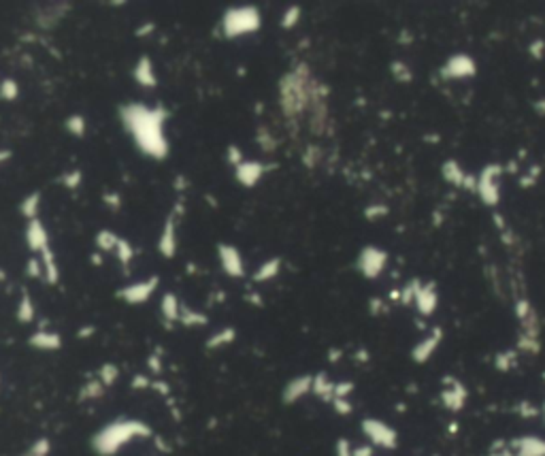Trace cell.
Wrapping results in <instances>:
<instances>
[{
    "mask_svg": "<svg viewBox=\"0 0 545 456\" xmlns=\"http://www.w3.org/2000/svg\"><path fill=\"white\" fill-rule=\"evenodd\" d=\"M154 30H156V26H154L151 21H147V24H141L139 28L134 30V35H136V37H147V35H151Z\"/></svg>",
    "mask_w": 545,
    "mask_h": 456,
    "instance_id": "obj_41",
    "label": "cell"
},
{
    "mask_svg": "<svg viewBox=\"0 0 545 456\" xmlns=\"http://www.w3.org/2000/svg\"><path fill=\"white\" fill-rule=\"evenodd\" d=\"M313 388V375H298V378H292L281 392V401L286 405H292L296 401H301L305 394H309Z\"/></svg>",
    "mask_w": 545,
    "mask_h": 456,
    "instance_id": "obj_11",
    "label": "cell"
},
{
    "mask_svg": "<svg viewBox=\"0 0 545 456\" xmlns=\"http://www.w3.org/2000/svg\"><path fill=\"white\" fill-rule=\"evenodd\" d=\"M179 246V237H177V207L173 213H169V218L162 224V232L158 239V252L162 258H175Z\"/></svg>",
    "mask_w": 545,
    "mask_h": 456,
    "instance_id": "obj_8",
    "label": "cell"
},
{
    "mask_svg": "<svg viewBox=\"0 0 545 456\" xmlns=\"http://www.w3.org/2000/svg\"><path fill=\"white\" fill-rule=\"evenodd\" d=\"M26 246H28L30 252H37L41 254L43 250L49 248V232H47V226L37 218V220H30L26 224Z\"/></svg>",
    "mask_w": 545,
    "mask_h": 456,
    "instance_id": "obj_10",
    "label": "cell"
},
{
    "mask_svg": "<svg viewBox=\"0 0 545 456\" xmlns=\"http://www.w3.org/2000/svg\"><path fill=\"white\" fill-rule=\"evenodd\" d=\"M226 158H228V165H232L234 169H237L241 163H245L243 149H241L237 143H230V145H228V149H226Z\"/></svg>",
    "mask_w": 545,
    "mask_h": 456,
    "instance_id": "obj_35",
    "label": "cell"
},
{
    "mask_svg": "<svg viewBox=\"0 0 545 456\" xmlns=\"http://www.w3.org/2000/svg\"><path fill=\"white\" fill-rule=\"evenodd\" d=\"M364 431L367 435L375 441V444H384V446H390L394 441V433H390L384 424L379 422H373V420H367L364 422Z\"/></svg>",
    "mask_w": 545,
    "mask_h": 456,
    "instance_id": "obj_20",
    "label": "cell"
},
{
    "mask_svg": "<svg viewBox=\"0 0 545 456\" xmlns=\"http://www.w3.org/2000/svg\"><path fill=\"white\" fill-rule=\"evenodd\" d=\"M151 386V382H149V378H145V375H134L132 378V388L134 390H145V388H149Z\"/></svg>",
    "mask_w": 545,
    "mask_h": 456,
    "instance_id": "obj_39",
    "label": "cell"
},
{
    "mask_svg": "<svg viewBox=\"0 0 545 456\" xmlns=\"http://www.w3.org/2000/svg\"><path fill=\"white\" fill-rule=\"evenodd\" d=\"M158 284H160L158 275H151L147 280L128 284V286L118 290V299L128 303V305H143V303H147L154 297V292L158 290Z\"/></svg>",
    "mask_w": 545,
    "mask_h": 456,
    "instance_id": "obj_5",
    "label": "cell"
},
{
    "mask_svg": "<svg viewBox=\"0 0 545 456\" xmlns=\"http://www.w3.org/2000/svg\"><path fill=\"white\" fill-rule=\"evenodd\" d=\"M179 325L187 327V329H201V327H207L209 325V316L203 313V311H196L187 305H181V316H179Z\"/></svg>",
    "mask_w": 545,
    "mask_h": 456,
    "instance_id": "obj_18",
    "label": "cell"
},
{
    "mask_svg": "<svg viewBox=\"0 0 545 456\" xmlns=\"http://www.w3.org/2000/svg\"><path fill=\"white\" fill-rule=\"evenodd\" d=\"M185 185H187L185 177H177V181H175V188H177V190H183Z\"/></svg>",
    "mask_w": 545,
    "mask_h": 456,
    "instance_id": "obj_49",
    "label": "cell"
},
{
    "mask_svg": "<svg viewBox=\"0 0 545 456\" xmlns=\"http://www.w3.org/2000/svg\"><path fill=\"white\" fill-rule=\"evenodd\" d=\"M245 301H248L250 305H254V307H264V301L260 299V294H256V292L245 294Z\"/></svg>",
    "mask_w": 545,
    "mask_h": 456,
    "instance_id": "obj_43",
    "label": "cell"
},
{
    "mask_svg": "<svg viewBox=\"0 0 545 456\" xmlns=\"http://www.w3.org/2000/svg\"><path fill=\"white\" fill-rule=\"evenodd\" d=\"M71 3H47L35 11V24L41 30H53L71 13Z\"/></svg>",
    "mask_w": 545,
    "mask_h": 456,
    "instance_id": "obj_6",
    "label": "cell"
},
{
    "mask_svg": "<svg viewBox=\"0 0 545 456\" xmlns=\"http://www.w3.org/2000/svg\"><path fill=\"white\" fill-rule=\"evenodd\" d=\"M17 322L19 325H30V322H35V316H37V307H35V301L28 292H24L21 294V299L17 303Z\"/></svg>",
    "mask_w": 545,
    "mask_h": 456,
    "instance_id": "obj_19",
    "label": "cell"
},
{
    "mask_svg": "<svg viewBox=\"0 0 545 456\" xmlns=\"http://www.w3.org/2000/svg\"><path fill=\"white\" fill-rule=\"evenodd\" d=\"M51 454V441L47 437H39L37 441H33L21 456H49Z\"/></svg>",
    "mask_w": 545,
    "mask_h": 456,
    "instance_id": "obj_32",
    "label": "cell"
},
{
    "mask_svg": "<svg viewBox=\"0 0 545 456\" xmlns=\"http://www.w3.org/2000/svg\"><path fill=\"white\" fill-rule=\"evenodd\" d=\"M151 435L154 431L147 422L136 418H120L104 424L100 431L94 433L92 450L98 456H116L124 446L132 444L134 439H147Z\"/></svg>",
    "mask_w": 545,
    "mask_h": 456,
    "instance_id": "obj_3",
    "label": "cell"
},
{
    "mask_svg": "<svg viewBox=\"0 0 545 456\" xmlns=\"http://www.w3.org/2000/svg\"><path fill=\"white\" fill-rule=\"evenodd\" d=\"M26 275L33 277V280H41L43 277V264H41V258H30L26 262Z\"/></svg>",
    "mask_w": 545,
    "mask_h": 456,
    "instance_id": "obj_36",
    "label": "cell"
},
{
    "mask_svg": "<svg viewBox=\"0 0 545 456\" xmlns=\"http://www.w3.org/2000/svg\"><path fill=\"white\" fill-rule=\"evenodd\" d=\"M384 213H386V207H369V209H367V218L373 220V218H377V216H384Z\"/></svg>",
    "mask_w": 545,
    "mask_h": 456,
    "instance_id": "obj_44",
    "label": "cell"
},
{
    "mask_svg": "<svg viewBox=\"0 0 545 456\" xmlns=\"http://www.w3.org/2000/svg\"><path fill=\"white\" fill-rule=\"evenodd\" d=\"M64 128H66L68 135H73V137H77V139H84L86 132H88V122H86V118L81 116V113H73V116L66 118Z\"/></svg>",
    "mask_w": 545,
    "mask_h": 456,
    "instance_id": "obj_26",
    "label": "cell"
},
{
    "mask_svg": "<svg viewBox=\"0 0 545 456\" xmlns=\"http://www.w3.org/2000/svg\"><path fill=\"white\" fill-rule=\"evenodd\" d=\"M120 120L141 154L154 160L169 158L171 143H169L167 130H165L169 111L162 104L149 107L145 102H128L120 107Z\"/></svg>",
    "mask_w": 545,
    "mask_h": 456,
    "instance_id": "obj_1",
    "label": "cell"
},
{
    "mask_svg": "<svg viewBox=\"0 0 545 456\" xmlns=\"http://www.w3.org/2000/svg\"><path fill=\"white\" fill-rule=\"evenodd\" d=\"M160 313H162V320H165V325L171 329L175 322H179V316H181V303H179V297L173 292H165L162 294V301H160Z\"/></svg>",
    "mask_w": 545,
    "mask_h": 456,
    "instance_id": "obj_15",
    "label": "cell"
},
{
    "mask_svg": "<svg viewBox=\"0 0 545 456\" xmlns=\"http://www.w3.org/2000/svg\"><path fill=\"white\" fill-rule=\"evenodd\" d=\"M320 399L324 401H333L335 399V384L326 378V373H317L313 378V388H311Z\"/></svg>",
    "mask_w": 545,
    "mask_h": 456,
    "instance_id": "obj_25",
    "label": "cell"
},
{
    "mask_svg": "<svg viewBox=\"0 0 545 456\" xmlns=\"http://www.w3.org/2000/svg\"><path fill=\"white\" fill-rule=\"evenodd\" d=\"M98 380L102 382L104 388L113 386V384L120 380V367L113 365V363H104V365L98 369Z\"/></svg>",
    "mask_w": 545,
    "mask_h": 456,
    "instance_id": "obj_29",
    "label": "cell"
},
{
    "mask_svg": "<svg viewBox=\"0 0 545 456\" xmlns=\"http://www.w3.org/2000/svg\"><path fill=\"white\" fill-rule=\"evenodd\" d=\"M90 260H92V264H94V266H100V264H102V256H100V254H92V256H90Z\"/></svg>",
    "mask_w": 545,
    "mask_h": 456,
    "instance_id": "obj_50",
    "label": "cell"
},
{
    "mask_svg": "<svg viewBox=\"0 0 545 456\" xmlns=\"http://www.w3.org/2000/svg\"><path fill=\"white\" fill-rule=\"evenodd\" d=\"M58 181L66 188V190H77V188L81 185V181H84V173H81L79 169H73L68 173H62Z\"/></svg>",
    "mask_w": 545,
    "mask_h": 456,
    "instance_id": "obj_34",
    "label": "cell"
},
{
    "mask_svg": "<svg viewBox=\"0 0 545 456\" xmlns=\"http://www.w3.org/2000/svg\"><path fill=\"white\" fill-rule=\"evenodd\" d=\"M102 201L107 207H111L113 211H120L122 209V197L118 192H104L102 194Z\"/></svg>",
    "mask_w": 545,
    "mask_h": 456,
    "instance_id": "obj_38",
    "label": "cell"
},
{
    "mask_svg": "<svg viewBox=\"0 0 545 456\" xmlns=\"http://www.w3.org/2000/svg\"><path fill=\"white\" fill-rule=\"evenodd\" d=\"M104 390H107V388H104L102 382L96 378V380H90V382H86L84 386H81L77 399L81 401V403H84V401H96V399H100V396L104 394Z\"/></svg>",
    "mask_w": 545,
    "mask_h": 456,
    "instance_id": "obj_27",
    "label": "cell"
},
{
    "mask_svg": "<svg viewBox=\"0 0 545 456\" xmlns=\"http://www.w3.org/2000/svg\"><path fill=\"white\" fill-rule=\"evenodd\" d=\"M279 271H281V258H268L262 264H258V269L254 271L252 280L256 284H264V282L275 280L279 275Z\"/></svg>",
    "mask_w": 545,
    "mask_h": 456,
    "instance_id": "obj_17",
    "label": "cell"
},
{
    "mask_svg": "<svg viewBox=\"0 0 545 456\" xmlns=\"http://www.w3.org/2000/svg\"><path fill=\"white\" fill-rule=\"evenodd\" d=\"M151 386H154L158 392H162V394H169V386H167L165 382H151Z\"/></svg>",
    "mask_w": 545,
    "mask_h": 456,
    "instance_id": "obj_47",
    "label": "cell"
},
{
    "mask_svg": "<svg viewBox=\"0 0 545 456\" xmlns=\"http://www.w3.org/2000/svg\"><path fill=\"white\" fill-rule=\"evenodd\" d=\"M94 333H96V327H84V329L77 331V337H79V339H88V337H92Z\"/></svg>",
    "mask_w": 545,
    "mask_h": 456,
    "instance_id": "obj_45",
    "label": "cell"
},
{
    "mask_svg": "<svg viewBox=\"0 0 545 456\" xmlns=\"http://www.w3.org/2000/svg\"><path fill=\"white\" fill-rule=\"evenodd\" d=\"M147 367H149L151 373H160V371H162V361H160V356H158V354H151V356L147 358Z\"/></svg>",
    "mask_w": 545,
    "mask_h": 456,
    "instance_id": "obj_42",
    "label": "cell"
},
{
    "mask_svg": "<svg viewBox=\"0 0 545 456\" xmlns=\"http://www.w3.org/2000/svg\"><path fill=\"white\" fill-rule=\"evenodd\" d=\"M386 252H381L373 246L364 248L358 256V271L364 277H377L381 273V269L386 266Z\"/></svg>",
    "mask_w": 545,
    "mask_h": 456,
    "instance_id": "obj_9",
    "label": "cell"
},
{
    "mask_svg": "<svg viewBox=\"0 0 545 456\" xmlns=\"http://www.w3.org/2000/svg\"><path fill=\"white\" fill-rule=\"evenodd\" d=\"M11 156H13V154H11V149H5V147H0V167H3L5 163H9V160H11Z\"/></svg>",
    "mask_w": 545,
    "mask_h": 456,
    "instance_id": "obj_46",
    "label": "cell"
},
{
    "mask_svg": "<svg viewBox=\"0 0 545 456\" xmlns=\"http://www.w3.org/2000/svg\"><path fill=\"white\" fill-rule=\"evenodd\" d=\"M39 258H41V264H43V280L49 286H56L60 282V266H58V260H56V256H53L51 248L43 250L39 254Z\"/></svg>",
    "mask_w": 545,
    "mask_h": 456,
    "instance_id": "obj_16",
    "label": "cell"
},
{
    "mask_svg": "<svg viewBox=\"0 0 545 456\" xmlns=\"http://www.w3.org/2000/svg\"><path fill=\"white\" fill-rule=\"evenodd\" d=\"M39 211H41V192L35 190V192H30L28 197L21 201L19 213L30 222V220H37V218H39Z\"/></svg>",
    "mask_w": 545,
    "mask_h": 456,
    "instance_id": "obj_21",
    "label": "cell"
},
{
    "mask_svg": "<svg viewBox=\"0 0 545 456\" xmlns=\"http://www.w3.org/2000/svg\"><path fill=\"white\" fill-rule=\"evenodd\" d=\"M217 258H220L222 271H224L228 277H234V280L245 277V262H243V256H241V252H239L237 246H232V244H220V246H217Z\"/></svg>",
    "mask_w": 545,
    "mask_h": 456,
    "instance_id": "obj_7",
    "label": "cell"
},
{
    "mask_svg": "<svg viewBox=\"0 0 545 456\" xmlns=\"http://www.w3.org/2000/svg\"><path fill=\"white\" fill-rule=\"evenodd\" d=\"M234 339H237V331H234L232 327H228V329H222V331L213 333V335L207 339L205 347H207V350H220V347L230 345Z\"/></svg>",
    "mask_w": 545,
    "mask_h": 456,
    "instance_id": "obj_23",
    "label": "cell"
},
{
    "mask_svg": "<svg viewBox=\"0 0 545 456\" xmlns=\"http://www.w3.org/2000/svg\"><path fill=\"white\" fill-rule=\"evenodd\" d=\"M333 405H335V410H337L339 414H349V412H351V405L347 403L345 399H333Z\"/></svg>",
    "mask_w": 545,
    "mask_h": 456,
    "instance_id": "obj_40",
    "label": "cell"
},
{
    "mask_svg": "<svg viewBox=\"0 0 545 456\" xmlns=\"http://www.w3.org/2000/svg\"><path fill=\"white\" fill-rule=\"evenodd\" d=\"M0 282H5V273L3 271H0Z\"/></svg>",
    "mask_w": 545,
    "mask_h": 456,
    "instance_id": "obj_51",
    "label": "cell"
},
{
    "mask_svg": "<svg viewBox=\"0 0 545 456\" xmlns=\"http://www.w3.org/2000/svg\"><path fill=\"white\" fill-rule=\"evenodd\" d=\"M262 26V13L254 5H243V7H230L222 15V35L224 39H241L260 30Z\"/></svg>",
    "mask_w": 545,
    "mask_h": 456,
    "instance_id": "obj_4",
    "label": "cell"
},
{
    "mask_svg": "<svg viewBox=\"0 0 545 456\" xmlns=\"http://www.w3.org/2000/svg\"><path fill=\"white\" fill-rule=\"evenodd\" d=\"M445 73L452 75V77H467V75H473V73H475V64H473L471 58H467V56H456V58L450 60Z\"/></svg>",
    "mask_w": 545,
    "mask_h": 456,
    "instance_id": "obj_22",
    "label": "cell"
},
{
    "mask_svg": "<svg viewBox=\"0 0 545 456\" xmlns=\"http://www.w3.org/2000/svg\"><path fill=\"white\" fill-rule=\"evenodd\" d=\"M266 173V165L258 163V160H245L234 169V177L243 188H256Z\"/></svg>",
    "mask_w": 545,
    "mask_h": 456,
    "instance_id": "obj_12",
    "label": "cell"
},
{
    "mask_svg": "<svg viewBox=\"0 0 545 456\" xmlns=\"http://www.w3.org/2000/svg\"><path fill=\"white\" fill-rule=\"evenodd\" d=\"M28 345L35 347V350H41V352H56L62 347V337L56 331L39 329L28 337Z\"/></svg>",
    "mask_w": 545,
    "mask_h": 456,
    "instance_id": "obj_14",
    "label": "cell"
},
{
    "mask_svg": "<svg viewBox=\"0 0 545 456\" xmlns=\"http://www.w3.org/2000/svg\"><path fill=\"white\" fill-rule=\"evenodd\" d=\"M17 96H19V86L15 79L11 77L3 79V82H0V98L11 102V100H17Z\"/></svg>",
    "mask_w": 545,
    "mask_h": 456,
    "instance_id": "obj_33",
    "label": "cell"
},
{
    "mask_svg": "<svg viewBox=\"0 0 545 456\" xmlns=\"http://www.w3.org/2000/svg\"><path fill=\"white\" fill-rule=\"evenodd\" d=\"M256 143L260 145V149H262L264 154H272V152L277 149V139L272 137V132H270L268 126H258V130H256Z\"/></svg>",
    "mask_w": 545,
    "mask_h": 456,
    "instance_id": "obj_28",
    "label": "cell"
},
{
    "mask_svg": "<svg viewBox=\"0 0 545 456\" xmlns=\"http://www.w3.org/2000/svg\"><path fill=\"white\" fill-rule=\"evenodd\" d=\"M0 382H3V375H0Z\"/></svg>",
    "mask_w": 545,
    "mask_h": 456,
    "instance_id": "obj_52",
    "label": "cell"
},
{
    "mask_svg": "<svg viewBox=\"0 0 545 456\" xmlns=\"http://www.w3.org/2000/svg\"><path fill=\"white\" fill-rule=\"evenodd\" d=\"M351 456H371V450H369V448H358Z\"/></svg>",
    "mask_w": 545,
    "mask_h": 456,
    "instance_id": "obj_48",
    "label": "cell"
},
{
    "mask_svg": "<svg viewBox=\"0 0 545 456\" xmlns=\"http://www.w3.org/2000/svg\"><path fill=\"white\" fill-rule=\"evenodd\" d=\"M120 239H122V237H120L118 232L109 230V228H102V230L96 232L94 244H96V248H98L100 252H116V248H118V244H120Z\"/></svg>",
    "mask_w": 545,
    "mask_h": 456,
    "instance_id": "obj_24",
    "label": "cell"
},
{
    "mask_svg": "<svg viewBox=\"0 0 545 456\" xmlns=\"http://www.w3.org/2000/svg\"><path fill=\"white\" fill-rule=\"evenodd\" d=\"M132 77H134V82L145 90H151L158 86L156 69H154V62L149 56H141L139 60H136V64L132 69Z\"/></svg>",
    "mask_w": 545,
    "mask_h": 456,
    "instance_id": "obj_13",
    "label": "cell"
},
{
    "mask_svg": "<svg viewBox=\"0 0 545 456\" xmlns=\"http://www.w3.org/2000/svg\"><path fill=\"white\" fill-rule=\"evenodd\" d=\"M301 15H303V11H301V7H296V5H292V7H288L286 11H284V15H281V21H279V26L284 30H292L294 26H298V21H301Z\"/></svg>",
    "mask_w": 545,
    "mask_h": 456,
    "instance_id": "obj_31",
    "label": "cell"
},
{
    "mask_svg": "<svg viewBox=\"0 0 545 456\" xmlns=\"http://www.w3.org/2000/svg\"><path fill=\"white\" fill-rule=\"evenodd\" d=\"M116 258L120 260V264L124 266V271H128V264L132 262V258H134V248H132V244L128 239H120V244H118V248H116Z\"/></svg>",
    "mask_w": 545,
    "mask_h": 456,
    "instance_id": "obj_30",
    "label": "cell"
},
{
    "mask_svg": "<svg viewBox=\"0 0 545 456\" xmlns=\"http://www.w3.org/2000/svg\"><path fill=\"white\" fill-rule=\"evenodd\" d=\"M315 79L305 62L296 64L279 79V107L288 122L301 118L311 102V88Z\"/></svg>",
    "mask_w": 545,
    "mask_h": 456,
    "instance_id": "obj_2",
    "label": "cell"
},
{
    "mask_svg": "<svg viewBox=\"0 0 545 456\" xmlns=\"http://www.w3.org/2000/svg\"><path fill=\"white\" fill-rule=\"evenodd\" d=\"M320 158H322V152H320L317 147L309 145V147L305 149V154H303V165L309 167V169H313V167L320 163Z\"/></svg>",
    "mask_w": 545,
    "mask_h": 456,
    "instance_id": "obj_37",
    "label": "cell"
}]
</instances>
